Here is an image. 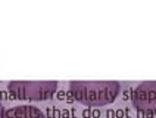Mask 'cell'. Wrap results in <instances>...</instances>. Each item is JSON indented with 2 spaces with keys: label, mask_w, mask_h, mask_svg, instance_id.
I'll return each instance as SVG.
<instances>
[{
  "label": "cell",
  "mask_w": 156,
  "mask_h": 118,
  "mask_svg": "<svg viewBox=\"0 0 156 118\" xmlns=\"http://www.w3.org/2000/svg\"><path fill=\"white\" fill-rule=\"evenodd\" d=\"M69 94L72 99L84 106H106L112 103L121 90L118 81H71Z\"/></svg>",
  "instance_id": "obj_1"
},
{
  "label": "cell",
  "mask_w": 156,
  "mask_h": 118,
  "mask_svg": "<svg viewBox=\"0 0 156 118\" xmlns=\"http://www.w3.org/2000/svg\"><path fill=\"white\" fill-rule=\"evenodd\" d=\"M131 103L143 115L156 117V80L136 86L131 92Z\"/></svg>",
  "instance_id": "obj_3"
},
{
  "label": "cell",
  "mask_w": 156,
  "mask_h": 118,
  "mask_svg": "<svg viewBox=\"0 0 156 118\" xmlns=\"http://www.w3.org/2000/svg\"><path fill=\"white\" fill-rule=\"evenodd\" d=\"M5 106H3V103H2V102H0V118L3 117V114H5Z\"/></svg>",
  "instance_id": "obj_5"
},
{
  "label": "cell",
  "mask_w": 156,
  "mask_h": 118,
  "mask_svg": "<svg viewBox=\"0 0 156 118\" xmlns=\"http://www.w3.org/2000/svg\"><path fill=\"white\" fill-rule=\"evenodd\" d=\"M59 83L53 80H38V81H25L13 80L8 83L9 94L18 101L41 102L52 99L58 92Z\"/></svg>",
  "instance_id": "obj_2"
},
{
  "label": "cell",
  "mask_w": 156,
  "mask_h": 118,
  "mask_svg": "<svg viewBox=\"0 0 156 118\" xmlns=\"http://www.w3.org/2000/svg\"><path fill=\"white\" fill-rule=\"evenodd\" d=\"M2 118H46L44 112L33 105H19L5 111Z\"/></svg>",
  "instance_id": "obj_4"
}]
</instances>
